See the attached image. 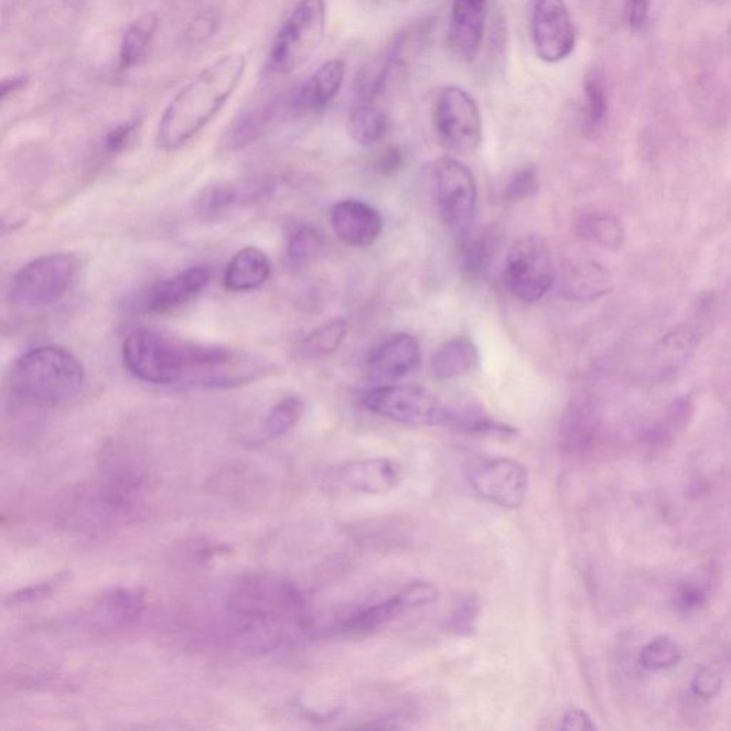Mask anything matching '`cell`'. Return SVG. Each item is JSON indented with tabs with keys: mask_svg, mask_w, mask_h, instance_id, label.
Masks as SVG:
<instances>
[{
	"mask_svg": "<svg viewBox=\"0 0 731 731\" xmlns=\"http://www.w3.org/2000/svg\"><path fill=\"white\" fill-rule=\"evenodd\" d=\"M55 582H47V583H42L37 585H33V588H29L25 590H22V592L14 593L9 598V604H23V603H31V602H36L39 599H45L46 595H50L53 592V588H55Z\"/></svg>",
	"mask_w": 731,
	"mask_h": 731,
	"instance_id": "46",
	"label": "cell"
},
{
	"mask_svg": "<svg viewBox=\"0 0 731 731\" xmlns=\"http://www.w3.org/2000/svg\"><path fill=\"white\" fill-rule=\"evenodd\" d=\"M585 119L590 128H598L608 115L606 84L603 72L593 67L584 79Z\"/></svg>",
	"mask_w": 731,
	"mask_h": 731,
	"instance_id": "37",
	"label": "cell"
},
{
	"mask_svg": "<svg viewBox=\"0 0 731 731\" xmlns=\"http://www.w3.org/2000/svg\"><path fill=\"white\" fill-rule=\"evenodd\" d=\"M158 29L159 18L154 13L143 14L138 21L130 23L120 42L119 71H130L144 60L157 36Z\"/></svg>",
	"mask_w": 731,
	"mask_h": 731,
	"instance_id": "29",
	"label": "cell"
},
{
	"mask_svg": "<svg viewBox=\"0 0 731 731\" xmlns=\"http://www.w3.org/2000/svg\"><path fill=\"white\" fill-rule=\"evenodd\" d=\"M77 273L74 255L42 256L19 269L11 284V300L17 307L36 309L60 302L69 292Z\"/></svg>",
	"mask_w": 731,
	"mask_h": 731,
	"instance_id": "7",
	"label": "cell"
},
{
	"mask_svg": "<svg viewBox=\"0 0 731 731\" xmlns=\"http://www.w3.org/2000/svg\"><path fill=\"white\" fill-rule=\"evenodd\" d=\"M578 234L599 248L616 251L626 240V230L612 213L594 212L578 221Z\"/></svg>",
	"mask_w": 731,
	"mask_h": 731,
	"instance_id": "32",
	"label": "cell"
},
{
	"mask_svg": "<svg viewBox=\"0 0 731 731\" xmlns=\"http://www.w3.org/2000/svg\"><path fill=\"white\" fill-rule=\"evenodd\" d=\"M420 362L422 351L418 338L408 333H397L372 352L366 373L376 386L394 385L418 370Z\"/></svg>",
	"mask_w": 731,
	"mask_h": 731,
	"instance_id": "15",
	"label": "cell"
},
{
	"mask_svg": "<svg viewBox=\"0 0 731 731\" xmlns=\"http://www.w3.org/2000/svg\"><path fill=\"white\" fill-rule=\"evenodd\" d=\"M211 270L206 266H193L185 272L162 280L142 297L140 307L144 313L164 314L192 302L211 283Z\"/></svg>",
	"mask_w": 731,
	"mask_h": 731,
	"instance_id": "18",
	"label": "cell"
},
{
	"mask_svg": "<svg viewBox=\"0 0 731 731\" xmlns=\"http://www.w3.org/2000/svg\"><path fill=\"white\" fill-rule=\"evenodd\" d=\"M488 0H453L448 41L450 50L463 62H473L482 51L486 32Z\"/></svg>",
	"mask_w": 731,
	"mask_h": 731,
	"instance_id": "16",
	"label": "cell"
},
{
	"mask_svg": "<svg viewBox=\"0 0 731 731\" xmlns=\"http://www.w3.org/2000/svg\"><path fill=\"white\" fill-rule=\"evenodd\" d=\"M144 598L130 589L110 590L100 595L92 608L89 617L94 626L101 631H118L132 626L142 616Z\"/></svg>",
	"mask_w": 731,
	"mask_h": 731,
	"instance_id": "22",
	"label": "cell"
},
{
	"mask_svg": "<svg viewBox=\"0 0 731 731\" xmlns=\"http://www.w3.org/2000/svg\"><path fill=\"white\" fill-rule=\"evenodd\" d=\"M346 76L345 61L331 60L319 66L286 101V109L297 116L322 114L335 100Z\"/></svg>",
	"mask_w": 731,
	"mask_h": 731,
	"instance_id": "17",
	"label": "cell"
},
{
	"mask_svg": "<svg viewBox=\"0 0 731 731\" xmlns=\"http://www.w3.org/2000/svg\"><path fill=\"white\" fill-rule=\"evenodd\" d=\"M86 373L75 355L60 346L32 348L12 370L13 394L36 406H60L84 389Z\"/></svg>",
	"mask_w": 731,
	"mask_h": 731,
	"instance_id": "4",
	"label": "cell"
},
{
	"mask_svg": "<svg viewBox=\"0 0 731 731\" xmlns=\"http://www.w3.org/2000/svg\"><path fill=\"white\" fill-rule=\"evenodd\" d=\"M227 631L235 641L266 651L307 627V608L293 583L273 574H249L225 599Z\"/></svg>",
	"mask_w": 731,
	"mask_h": 731,
	"instance_id": "2",
	"label": "cell"
},
{
	"mask_svg": "<svg viewBox=\"0 0 731 731\" xmlns=\"http://www.w3.org/2000/svg\"><path fill=\"white\" fill-rule=\"evenodd\" d=\"M677 600H679L681 609L695 610L703 606L706 602V593L700 588H697V585L686 584L682 585L679 593H677Z\"/></svg>",
	"mask_w": 731,
	"mask_h": 731,
	"instance_id": "47",
	"label": "cell"
},
{
	"mask_svg": "<svg viewBox=\"0 0 731 731\" xmlns=\"http://www.w3.org/2000/svg\"><path fill=\"white\" fill-rule=\"evenodd\" d=\"M590 716L580 709H571L561 720V730H594Z\"/></svg>",
	"mask_w": 731,
	"mask_h": 731,
	"instance_id": "48",
	"label": "cell"
},
{
	"mask_svg": "<svg viewBox=\"0 0 731 731\" xmlns=\"http://www.w3.org/2000/svg\"><path fill=\"white\" fill-rule=\"evenodd\" d=\"M390 128V115L384 98L356 96L347 118V133L357 144L370 147L385 138Z\"/></svg>",
	"mask_w": 731,
	"mask_h": 731,
	"instance_id": "24",
	"label": "cell"
},
{
	"mask_svg": "<svg viewBox=\"0 0 731 731\" xmlns=\"http://www.w3.org/2000/svg\"><path fill=\"white\" fill-rule=\"evenodd\" d=\"M444 426L479 434H510L516 430L506 424L496 422L486 410L473 401H460L456 405L444 406Z\"/></svg>",
	"mask_w": 731,
	"mask_h": 731,
	"instance_id": "31",
	"label": "cell"
},
{
	"mask_svg": "<svg viewBox=\"0 0 731 731\" xmlns=\"http://www.w3.org/2000/svg\"><path fill=\"white\" fill-rule=\"evenodd\" d=\"M436 206L444 225L460 236L471 229L477 203V186L471 169L453 158L433 164Z\"/></svg>",
	"mask_w": 731,
	"mask_h": 731,
	"instance_id": "10",
	"label": "cell"
},
{
	"mask_svg": "<svg viewBox=\"0 0 731 731\" xmlns=\"http://www.w3.org/2000/svg\"><path fill=\"white\" fill-rule=\"evenodd\" d=\"M126 369L150 385L186 381L202 387H230L239 380L235 353L229 348L179 341L149 329H138L125 338Z\"/></svg>",
	"mask_w": 731,
	"mask_h": 731,
	"instance_id": "1",
	"label": "cell"
},
{
	"mask_svg": "<svg viewBox=\"0 0 731 731\" xmlns=\"http://www.w3.org/2000/svg\"><path fill=\"white\" fill-rule=\"evenodd\" d=\"M699 336V332L691 324H679L658 338L648 359L653 375L667 377L679 372L695 355Z\"/></svg>",
	"mask_w": 731,
	"mask_h": 731,
	"instance_id": "23",
	"label": "cell"
},
{
	"mask_svg": "<svg viewBox=\"0 0 731 731\" xmlns=\"http://www.w3.org/2000/svg\"><path fill=\"white\" fill-rule=\"evenodd\" d=\"M503 276L513 297L522 302H537L555 282L549 246L537 235L522 237L508 250Z\"/></svg>",
	"mask_w": 731,
	"mask_h": 731,
	"instance_id": "9",
	"label": "cell"
},
{
	"mask_svg": "<svg viewBox=\"0 0 731 731\" xmlns=\"http://www.w3.org/2000/svg\"><path fill=\"white\" fill-rule=\"evenodd\" d=\"M29 84H31V77L28 75L7 77V79H3L2 82V86H0V98H2L3 101L8 98H12V96L25 90Z\"/></svg>",
	"mask_w": 731,
	"mask_h": 731,
	"instance_id": "49",
	"label": "cell"
},
{
	"mask_svg": "<svg viewBox=\"0 0 731 731\" xmlns=\"http://www.w3.org/2000/svg\"><path fill=\"white\" fill-rule=\"evenodd\" d=\"M721 679L718 673L703 667L696 673L694 681H691V691L696 697L701 700L714 699L720 694Z\"/></svg>",
	"mask_w": 731,
	"mask_h": 731,
	"instance_id": "42",
	"label": "cell"
},
{
	"mask_svg": "<svg viewBox=\"0 0 731 731\" xmlns=\"http://www.w3.org/2000/svg\"><path fill=\"white\" fill-rule=\"evenodd\" d=\"M530 35L541 62L568 60L576 47V29L565 0H534Z\"/></svg>",
	"mask_w": 731,
	"mask_h": 731,
	"instance_id": "13",
	"label": "cell"
},
{
	"mask_svg": "<svg viewBox=\"0 0 731 731\" xmlns=\"http://www.w3.org/2000/svg\"><path fill=\"white\" fill-rule=\"evenodd\" d=\"M221 25L222 13L219 9H203V11L197 12L192 21L189 22L186 28L187 42L193 43V45H202V43L211 41L213 36H216Z\"/></svg>",
	"mask_w": 731,
	"mask_h": 731,
	"instance_id": "40",
	"label": "cell"
},
{
	"mask_svg": "<svg viewBox=\"0 0 731 731\" xmlns=\"http://www.w3.org/2000/svg\"><path fill=\"white\" fill-rule=\"evenodd\" d=\"M346 333L347 323L345 319H332V321L322 324V326L309 333L303 338L300 348H302L304 356L312 357V359L331 356L332 353H335L341 347L343 341H345Z\"/></svg>",
	"mask_w": 731,
	"mask_h": 731,
	"instance_id": "36",
	"label": "cell"
},
{
	"mask_svg": "<svg viewBox=\"0 0 731 731\" xmlns=\"http://www.w3.org/2000/svg\"><path fill=\"white\" fill-rule=\"evenodd\" d=\"M282 108H286V104L282 106L280 101L273 100L239 116L234 125L227 129V148L239 149L255 142L256 139H259L265 133V130L269 128L270 123L278 118L280 112H282Z\"/></svg>",
	"mask_w": 731,
	"mask_h": 731,
	"instance_id": "30",
	"label": "cell"
},
{
	"mask_svg": "<svg viewBox=\"0 0 731 731\" xmlns=\"http://www.w3.org/2000/svg\"><path fill=\"white\" fill-rule=\"evenodd\" d=\"M326 33L324 0H300L276 35L269 67L279 75L293 74L312 60Z\"/></svg>",
	"mask_w": 731,
	"mask_h": 731,
	"instance_id": "6",
	"label": "cell"
},
{
	"mask_svg": "<svg viewBox=\"0 0 731 731\" xmlns=\"http://www.w3.org/2000/svg\"><path fill=\"white\" fill-rule=\"evenodd\" d=\"M464 474L473 491L493 505L517 508L526 501L529 473L517 460L476 456L469 460Z\"/></svg>",
	"mask_w": 731,
	"mask_h": 731,
	"instance_id": "12",
	"label": "cell"
},
{
	"mask_svg": "<svg viewBox=\"0 0 731 731\" xmlns=\"http://www.w3.org/2000/svg\"><path fill=\"white\" fill-rule=\"evenodd\" d=\"M275 182L270 178H249L241 181L216 183L205 189L196 201V212L216 217L272 195Z\"/></svg>",
	"mask_w": 731,
	"mask_h": 731,
	"instance_id": "19",
	"label": "cell"
},
{
	"mask_svg": "<svg viewBox=\"0 0 731 731\" xmlns=\"http://www.w3.org/2000/svg\"><path fill=\"white\" fill-rule=\"evenodd\" d=\"M440 143L454 154H473L483 140V119L476 100L459 86H444L434 104Z\"/></svg>",
	"mask_w": 731,
	"mask_h": 731,
	"instance_id": "8",
	"label": "cell"
},
{
	"mask_svg": "<svg viewBox=\"0 0 731 731\" xmlns=\"http://www.w3.org/2000/svg\"><path fill=\"white\" fill-rule=\"evenodd\" d=\"M338 479L352 491L367 495H384L399 487L405 471L391 459L377 458L355 460L338 469Z\"/></svg>",
	"mask_w": 731,
	"mask_h": 731,
	"instance_id": "21",
	"label": "cell"
},
{
	"mask_svg": "<svg viewBox=\"0 0 731 731\" xmlns=\"http://www.w3.org/2000/svg\"><path fill=\"white\" fill-rule=\"evenodd\" d=\"M304 405L297 396L284 397L270 409L260 429V440H276L282 438L290 430L297 428L302 419Z\"/></svg>",
	"mask_w": 731,
	"mask_h": 731,
	"instance_id": "35",
	"label": "cell"
},
{
	"mask_svg": "<svg viewBox=\"0 0 731 731\" xmlns=\"http://www.w3.org/2000/svg\"><path fill=\"white\" fill-rule=\"evenodd\" d=\"M241 52L227 53L211 63L171 100L162 115L158 142L174 150L186 144L225 108L246 74Z\"/></svg>",
	"mask_w": 731,
	"mask_h": 731,
	"instance_id": "3",
	"label": "cell"
},
{
	"mask_svg": "<svg viewBox=\"0 0 731 731\" xmlns=\"http://www.w3.org/2000/svg\"><path fill=\"white\" fill-rule=\"evenodd\" d=\"M477 363L476 345L466 336H458L438 347L430 362V369L438 379L450 380L469 375L476 369Z\"/></svg>",
	"mask_w": 731,
	"mask_h": 731,
	"instance_id": "27",
	"label": "cell"
},
{
	"mask_svg": "<svg viewBox=\"0 0 731 731\" xmlns=\"http://www.w3.org/2000/svg\"><path fill=\"white\" fill-rule=\"evenodd\" d=\"M140 120L132 119L128 122L120 123L116 126L105 138V148L110 153L122 152L130 143L133 142L135 138L140 129Z\"/></svg>",
	"mask_w": 731,
	"mask_h": 731,
	"instance_id": "41",
	"label": "cell"
},
{
	"mask_svg": "<svg viewBox=\"0 0 731 731\" xmlns=\"http://www.w3.org/2000/svg\"><path fill=\"white\" fill-rule=\"evenodd\" d=\"M147 476L132 464L112 469L99 483L77 493L66 517L82 530L108 529L133 515L143 495Z\"/></svg>",
	"mask_w": 731,
	"mask_h": 731,
	"instance_id": "5",
	"label": "cell"
},
{
	"mask_svg": "<svg viewBox=\"0 0 731 731\" xmlns=\"http://www.w3.org/2000/svg\"><path fill=\"white\" fill-rule=\"evenodd\" d=\"M324 237L316 226L303 224L294 227L286 244V258L292 268H308L322 255Z\"/></svg>",
	"mask_w": 731,
	"mask_h": 731,
	"instance_id": "34",
	"label": "cell"
},
{
	"mask_svg": "<svg viewBox=\"0 0 731 731\" xmlns=\"http://www.w3.org/2000/svg\"><path fill=\"white\" fill-rule=\"evenodd\" d=\"M496 246L495 234L488 229L477 230L474 234L469 229L462 235L459 261L464 278L469 280L481 278L495 258Z\"/></svg>",
	"mask_w": 731,
	"mask_h": 731,
	"instance_id": "28",
	"label": "cell"
},
{
	"mask_svg": "<svg viewBox=\"0 0 731 731\" xmlns=\"http://www.w3.org/2000/svg\"><path fill=\"white\" fill-rule=\"evenodd\" d=\"M648 11H651V0H626L628 26L633 31H642L646 25Z\"/></svg>",
	"mask_w": 731,
	"mask_h": 731,
	"instance_id": "45",
	"label": "cell"
},
{
	"mask_svg": "<svg viewBox=\"0 0 731 731\" xmlns=\"http://www.w3.org/2000/svg\"><path fill=\"white\" fill-rule=\"evenodd\" d=\"M331 224L338 239L351 248H369L384 230L375 207L361 201H342L332 207Z\"/></svg>",
	"mask_w": 731,
	"mask_h": 731,
	"instance_id": "20",
	"label": "cell"
},
{
	"mask_svg": "<svg viewBox=\"0 0 731 731\" xmlns=\"http://www.w3.org/2000/svg\"><path fill=\"white\" fill-rule=\"evenodd\" d=\"M405 153L397 144H391L377 154L373 161V171L381 174V176H394L404 168Z\"/></svg>",
	"mask_w": 731,
	"mask_h": 731,
	"instance_id": "43",
	"label": "cell"
},
{
	"mask_svg": "<svg viewBox=\"0 0 731 731\" xmlns=\"http://www.w3.org/2000/svg\"><path fill=\"white\" fill-rule=\"evenodd\" d=\"M595 436V416L589 406H573L565 416L561 424V447L570 453L583 452L593 443Z\"/></svg>",
	"mask_w": 731,
	"mask_h": 731,
	"instance_id": "33",
	"label": "cell"
},
{
	"mask_svg": "<svg viewBox=\"0 0 731 731\" xmlns=\"http://www.w3.org/2000/svg\"><path fill=\"white\" fill-rule=\"evenodd\" d=\"M681 660V648L669 637H657L647 643L641 653V663L646 670L671 669Z\"/></svg>",
	"mask_w": 731,
	"mask_h": 731,
	"instance_id": "38",
	"label": "cell"
},
{
	"mask_svg": "<svg viewBox=\"0 0 731 731\" xmlns=\"http://www.w3.org/2000/svg\"><path fill=\"white\" fill-rule=\"evenodd\" d=\"M440 598L439 589L428 582H415L406 585L401 592L385 602L372 604V606L362 609L352 614L341 624V631L352 636H362L386 626L394 622L400 614L409 610L430 606L438 602Z\"/></svg>",
	"mask_w": 731,
	"mask_h": 731,
	"instance_id": "14",
	"label": "cell"
},
{
	"mask_svg": "<svg viewBox=\"0 0 731 731\" xmlns=\"http://www.w3.org/2000/svg\"><path fill=\"white\" fill-rule=\"evenodd\" d=\"M362 404L373 415L391 422L411 426L443 424L444 405L423 387L381 385L362 396Z\"/></svg>",
	"mask_w": 731,
	"mask_h": 731,
	"instance_id": "11",
	"label": "cell"
},
{
	"mask_svg": "<svg viewBox=\"0 0 731 731\" xmlns=\"http://www.w3.org/2000/svg\"><path fill=\"white\" fill-rule=\"evenodd\" d=\"M613 286V276L603 265L582 260L571 266L566 275L565 293L578 302H594L612 292Z\"/></svg>",
	"mask_w": 731,
	"mask_h": 731,
	"instance_id": "26",
	"label": "cell"
},
{
	"mask_svg": "<svg viewBox=\"0 0 731 731\" xmlns=\"http://www.w3.org/2000/svg\"><path fill=\"white\" fill-rule=\"evenodd\" d=\"M539 172L535 166L527 164L510 174L505 191H503V201L508 205L526 201V198L534 197L539 192Z\"/></svg>",
	"mask_w": 731,
	"mask_h": 731,
	"instance_id": "39",
	"label": "cell"
},
{
	"mask_svg": "<svg viewBox=\"0 0 731 731\" xmlns=\"http://www.w3.org/2000/svg\"><path fill=\"white\" fill-rule=\"evenodd\" d=\"M272 265L264 251L245 248L232 258L225 270L224 283L227 290L236 293L254 292L268 282Z\"/></svg>",
	"mask_w": 731,
	"mask_h": 731,
	"instance_id": "25",
	"label": "cell"
},
{
	"mask_svg": "<svg viewBox=\"0 0 731 731\" xmlns=\"http://www.w3.org/2000/svg\"><path fill=\"white\" fill-rule=\"evenodd\" d=\"M479 614V603L474 598L463 599L454 609L452 626L459 633L472 632Z\"/></svg>",
	"mask_w": 731,
	"mask_h": 731,
	"instance_id": "44",
	"label": "cell"
}]
</instances>
